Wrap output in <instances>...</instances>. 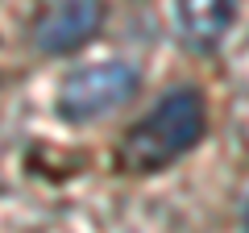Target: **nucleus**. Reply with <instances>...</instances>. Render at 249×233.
<instances>
[{
  "label": "nucleus",
  "instance_id": "nucleus-5",
  "mask_svg": "<svg viewBox=\"0 0 249 233\" xmlns=\"http://www.w3.org/2000/svg\"><path fill=\"white\" fill-rule=\"evenodd\" d=\"M245 225H249V216H245Z\"/></svg>",
  "mask_w": 249,
  "mask_h": 233
},
{
  "label": "nucleus",
  "instance_id": "nucleus-4",
  "mask_svg": "<svg viewBox=\"0 0 249 233\" xmlns=\"http://www.w3.org/2000/svg\"><path fill=\"white\" fill-rule=\"evenodd\" d=\"M175 17H178L183 38L196 50H216L220 38L229 34L232 17H237V4L232 0H178Z\"/></svg>",
  "mask_w": 249,
  "mask_h": 233
},
{
  "label": "nucleus",
  "instance_id": "nucleus-3",
  "mask_svg": "<svg viewBox=\"0 0 249 233\" xmlns=\"http://www.w3.org/2000/svg\"><path fill=\"white\" fill-rule=\"evenodd\" d=\"M100 21H104L100 0H54L37 17L34 42L42 54H71L100 29Z\"/></svg>",
  "mask_w": 249,
  "mask_h": 233
},
{
  "label": "nucleus",
  "instance_id": "nucleus-2",
  "mask_svg": "<svg viewBox=\"0 0 249 233\" xmlns=\"http://www.w3.org/2000/svg\"><path fill=\"white\" fill-rule=\"evenodd\" d=\"M137 92V71L124 63H91L79 67L62 79L58 88V113L62 121L83 125V121H100L104 113L121 108L124 100H133Z\"/></svg>",
  "mask_w": 249,
  "mask_h": 233
},
{
  "label": "nucleus",
  "instance_id": "nucleus-1",
  "mask_svg": "<svg viewBox=\"0 0 249 233\" xmlns=\"http://www.w3.org/2000/svg\"><path fill=\"white\" fill-rule=\"evenodd\" d=\"M208 125V108L204 96L196 88H175L150 108V113L129 125L121 150H116V162L133 175H150V171L170 167L175 158H183L191 146L204 137Z\"/></svg>",
  "mask_w": 249,
  "mask_h": 233
}]
</instances>
